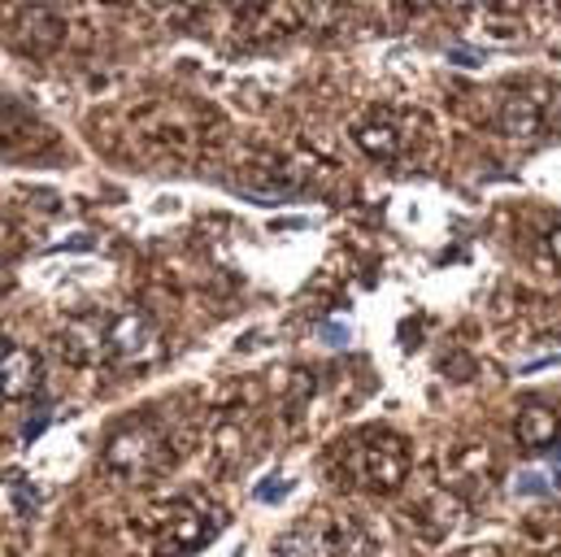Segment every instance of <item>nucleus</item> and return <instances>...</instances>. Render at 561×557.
I'll use <instances>...</instances> for the list:
<instances>
[{
  "label": "nucleus",
  "mask_w": 561,
  "mask_h": 557,
  "mask_svg": "<svg viewBox=\"0 0 561 557\" xmlns=\"http://www.w3.org/2000/svg\"><path fill=\"white\" fill-rule=\"evenodd\" d=\"M105 466L118 479L140 484V479H152V475H161L170 466V444L152 422H123L105 440Z\"/></svg>",
  "instance_id": "1"
},
{
  "label": "nucleus",
  "mask_w": 561,
  "mask_h": 557,
  "mask_svg": "<svg viewBox=\"0 0 561 557\" xmlns=\"http://www.w3.org/2000/svg\"><path fill=\"white\" fill-rule=\"evenodd\" d=\"M114 366H152L161 357V331L144 309H123L105 322V353Z\"/></svg>",
  "instance_id": "2"
},
{
  "label": "nucleus",
  "mask_w": 561,
  "mask_h": 557,
  "mask_svg": "<svg viewBox=\"0 0 561 557\" xmlns=\"http://www.w3.org/2000/svg\"><path fill=\"white\" fill-rule=\"evenodd\" d=\"M348 470L366 488H397L405 479V470H410V453H405V444L397 435L375 431V435L357 440V448L348 453Z\"/></svg>",
  "instance_id": "3"
},
{
  "label": "nucleus",
  "mask_w": 561,
  "mask_h": 557,
  "mask_svg": "<svg viewBox=\"0 0 561 557\" xmlns=\"http://www.w3.org/2000/svg\"><path fill=\"white\" fill-rule=\"evenodd\" d=\"M39 384H44V362L22 344H0V397L26 401L39 397Z\"/></svg>",
  "instance_id": "4"
},
{
  "label": "nucleus",
  "mask_w": 561,
  "mask_h": 557,
  "mask_svg": "<svg viewBox=\"0 0 561 557\" xmlns=\"http://www.w3.org/2000/svg\"><path fill=\"white\" fill-rule=\"evenodd\" d=\"M13 39H18L22 48H31V53H53V48H61V39H66V22H61L53 9L31 4V9H18V13H13Z\"/></svg>",
  "instance_id": "5"
},
{
  "label": "nucleus",
  "mask_w": 561,
  "mask_h": 557,
  "mask_svg": "<svg viewBox=\"0 0 561 557\" xmlns=\"http://www.w3.org/2000/svg\"><path fill=\"white\" fill-rule=\"evenodd\" d=\"M209 532H218V523H209V519H201V514H192V510H179V514L161 527L157 549H161V557H183V554H192V549H201V545L209 541Z\"/></svg>",
  "instance_id": "6"
},
{
  "label": "nucleus",
  "mask_w": 561,
  "mask_h": 557,
  "mask_svg": "<svg viewBox=\"0 0 561 557\" xmlns=\"http://www.w3.org/2000/svg\"><path fill=\"white\" fill-rule=\"evenodd\" d=\"M501 132L510 139H536L545 132V105L536 101V96H527V92H514V96H505V105H501Z\"/></svg>",
  "instance_id": "7"
},
{
  "label": "nucleus",
  "mask_w": 561,
  "mask_h": 557,
  "mask_svg": "<svg viewBox=\"0 0 561 557\" xmlns=\"http://www.w3.org/2000/svg\"><path fill=\"white\" fill-rule=\"evenodd\" d=\"M514 431H518V444H523V448H553V444H558L561 422L549 406H523V410H518V422H514Z\"/></svg>",
  "instance_id": "8"
},
{
  "label": "nucleus",
  "mask_w": 561,
  "mask_h": 557,
  "mask_svg": "<svg viewBox=\"0 0 561 557\" xmlns=\"http://www.w3.org/2000/svg\"><path fill=\"white\" fill-rule=\"evenodd\" d=\"M275 557H335L331 527H296V532H287L275 545Z\"/></svg>",
  "instance_id": "9"
},
{
  "label": "nucleus",
  "mask_w": 561,
  "mask_h": 557,
  "mask_svg": "<svg viewBox=\"0 0 561 557\" xmlns=\"http://www.w3.org/2000/svg\"><path fill=\"white\" fill-rule=\"evenodd\" d=\"M357 148L366 152V157H375V161H397L401 157V136H397V127L392 123H362L357 127Z\"/></svg>",
  "instance_id": "10"
},
{
  "label": "nucleus",
  "mask_w": 561,
  "mask_h": 557,
  "mask_svg": "<svg viewBox=\"0 0 561 557\" xmlns=\"http://www.w3.org/2000/svg\"><path fill=\"white\" fill-rule=\"evenodd\" d=\"M9 501H13V510H18L22 519H31V514L39 510V488H35L31 479H9Z\"/></svg>",
  "instance_id": "11"
},
{
  "label": "nucleus",
  "mask_w": 561,
  "mask_h": 557,
  "mask_svg": "<svg viewBox=\"0 0 561 557\" xmlns=\"http://www.w3.org/2000/svg\"><path fill=\"white\" fill-rule=\"evenodd\" d=\"M514 484H518L523 497H545V492H549V475H545V470H523Z\"/></svg>",
  "instance_id": "12"
},
{
  "label": "nucleus",
  "mask_w": 561,
  "mask_h": 557,
  "mask_svg": "<svg viewBox=\"0 0 561 557\" xmlns=\"http://www.w3.org/2000/svg\"><path fill=\"white\" fill-rule=\"evenodd\" d=\"M48 414H53V410H48V401H44V406H39V410L31 414V422H26V431H22V440H26V444H31V440H35V435H39V431L48 427Z\"/></svg>",
  "instance_id": "13"
},
{
  "label": "nucleus",
  "mask_w": 561,
  "mask_h": 557,
  "mask_svg": "<svg viewBox=\"0 0 561 557\" xmlns=\"http://www.w3.org/2000/svg\"><path fill=\"white\" fill-rule=\"evenodd\" d=\"M283 492H287V479H266V484L257 488V501H279Z\"/></svg>",
  "instance_id": "14"
},
{
  "label": "nucleus",
  "mask_w": 561,
  "mask_h": 557,
  "mask_svg": "<svg viewBox=\"0 0 561 557\" xmlns=\"http://www.w3.org/2000/svg\"><path fill=\"white\" fill-rule=\"evenodd\" d=\"M318 336H322L327 344H344V340H348V331H344V327H322Z\"/></svg>",
  "instance_id": "15"
},
{
  "label": "nucleus",
  "mask_w": 561,
  "mask_h": 557,
  "mask_svg": "<svg viewBox=\"0 0 561 557\" xmlns=\"http://www.w3.org/2000/svg\"><path fill=\"white\" fill-rule=\"evenodd\" d=\"M549 253H553V262H561V227L549 231Z\"/></svg>",
  "instance_id": "16"
},
{
  "label": "nucleus",
  "mask_w": 561,
  "mask_h": 557,
  "mask_svg": "<svg viewBox=\"0 0 561 557\" xmlns=\"http://www.w3.org/2000/svg\"><path fill=\"white\" fill-rule=\"evenodd\" d=\"M553 479H561V448L553 453Z\"/></svg>",
  "instance_id": "17"
}]
</instances>
